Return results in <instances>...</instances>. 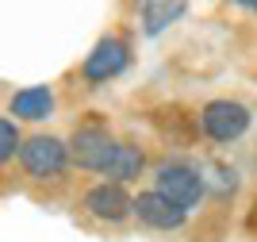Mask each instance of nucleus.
Listing matches in <instances>:
<instances>
[{
  "instance_id": "obj_10",
  "label": "nucleus",
  "mask_w": 257,
  "mask_h": 242,
  "mask_svg": "<svg viewBox=\"0 0 257 242\" xmlns=\"http://www.w3.org/2000/svg\"><path fill=\"white\" fill-rule=\"evenodd\" d=\"M184 8H188V0H139L146 35H161L169 23H177L184 16Z\"/></svg>"
},
{
  "instance_id": "obj_1",
  "label": "nucleus",
  "mask_w": 257,
  "mask_h": 242,
  "mask_svg": "<svg viewBox=\"0 0 257 242\" xmlns=\"http://www.w3.org/2000/svg\"><path fill=\"white\" fill-rule=\"evenodd\" d=\"M20 173L23 181H31V185H62L65 173H69V146H65V138L58 135H27L20 142Z\"/></svg>"
},
{
  "instance_id": "obj_12",
  "label": "nucleus",
  "mask_w": 257,
  "mask_h": 242,
  "mask_svg": "<svg viewBox=\"0 0 257 242\" xmlns=\"http://www.w3.org/2000/svg\"><path fill=\"white\" fill-rule=\"evenodd\" d=\"M238 4H242V8H249V12L257 16V0H238Z\"/></svg>"
},
{
  "instance_id": "obj_4",
  "label": "nucleus",
  "mask_w": 257,
  "mask_h": 242,
  "mask_svg": "<svg viewBox=\"0 0 257 242\" xmlns=\"http://www.w3.org/2000/svg\"><path fill=\"white\" fill-rule=\"evenodd\" d=\"M253 123V112H249L242 100H230V96H219V100H207L196 116V127L204 131V138L211 142H238V138L249 131Z\"/></svg>"
},
{
  "instance_id": "obj_7",
  "label": "nucleus",
  "mask_w": 257,
  "mask_h": 242,
  "mask_svg": "<svg viewBox=\"0 0 257 242\" xmlns=\"http://www.w3.org/2000/svg\"><path fill=\"white\" fill-rule=\"evenodd\" d=\"M81 211H85L88 219L104 223V227H119V223L131 219V192L119 189V185H92V189L81 196Z\"/></svg>"
},
{
  "instance_id": "obj_2",
  "label": "nucleus",
  "mask_w": 257,
  "mask_h": 242,
  "mask_svg": "<svg viewBox=\"0 0 257 242\" xmlns=\"http://www.w3.org/2000/svg\"><path fill=\"white\" fill-rule=\"evenodd\" d=\"M154 192H161L165 200H173L177 208L184 211H192L204 204L207 196V177H204V169H196L188 166V162H158L154 166Z\"/></svg>"
},
{
  "instance_id": "obj_3",
  "label": "nucleus",
  "mask_w": 257,
  "mask_h": 242,
  "mask_svg": "<svg viewBox=\"0 0 257 242\" xmlns=\"http://www.w3.org/2000/svg\"><path fill=\"white\" fill-rule=\"evenodd\" d=\"M115 142L119 138L107 131V123L100 119H85L81 127H73V135H69V166H77L81 173H104V166L111 162L115 154Z\"/></svg>"
},
{
  "instance_id": "obj_13",
  "label": "nucleus",
  "mask_w": 257,
  "mask_h": 242,
  "mask_svg": "<svg viewBox=\"0 0 257 242\" xmlns=\"http://www.w3.org/2000/svg\"><path fill=\"white\" fill-rule=\"evenodd\" d=\"M253 162H257V150H253Z\"/></svg>"
},
{
  "instance_id": "obj_5",
  "label": "nucleus",
  "mask_w": 257,
  "mask_h": 242,
  "mask_svg": "<svg viewBox=\"0 0 257 242\" xmlns=\"http://www.w3.org/2000/svg\"><path fill=\"white\" fill-rule=\"evenodd\" d=\"M131 65V42L123 35H104V39L85 54V62H81V81L88 89H100V85L115 81L123 69Z\"/></svg>"
},
{
  "instance_id": "obj_6",
  "label": "nucleus",
  "mask_w": 257,
  "mask_h": 242,
  "mask_svg": "<svg viewBox=\"0 0 257 242\" xmlns=\"http://www.w3.org/2000/svg\"><path fill=\"white\" fill-rule=\"evenodd\" d=\"M131 219H139L142 227H150V231L173 234L188 223V211L177 208L173 200H165L161 192L146 189V192H139V196H131Z\"/></svg>"
},
{
  "instance_id": "obj_11",
  "label": "nucleus",
  "mask_w": 257,
  "mask_h": 242,
  "mask_svg": "<svg viewBox=\"0 0 257 242\" xmlns=\"http://www.w3.org/2000/svg\"><path fill=\"white\" fill-rule=\"evenodd\" d=\"M20 142H23V131L16 119L0 116V166H12L16 154H20Z\"/></svg>"
},
{
  "instance_id": "obj_8",
  "label": "nucleus",
  "mask_w": 257,
  "mask_h": 242,
  "mask_svg": "<svg viewBox=\"0 0 257 242\" xmlns=\"http://www.w3.org/2000/svg\"><path fill=\"white\" fill-rule=\"evenodd\" d=\"M54 89L50 85H27L20 93H12L8 100V119L16 116V123H43L54 116Z\"/></svg>"
},
{
  "instance_id": "obj_9",
  "label": "nucleus",
  "mask_w": 257,
  "mask_h": 242,
  "mask_svg": "<svg viewBox=\"0 0 257 242\" xmlns=\"http://www.w3.org/2000/svg\"><path fill=\"white\" fill-rule=\"evenodd\" d=\"M142 173H146V150L135 146V142H115V154H111V162L104 166L100 177H104L107 185L127 189L131 181H139Z\"/></svg>"
}]
</instances>
